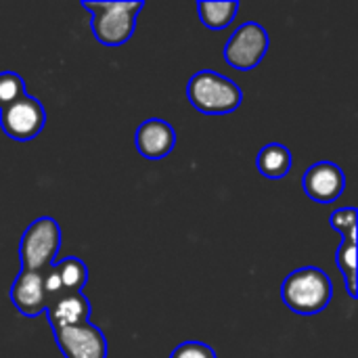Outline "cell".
<instances>
[{
  "label": "cell",
  "mask_w": 358,
  "mask_h": 358,
  "mask_svg": "<svg viewBox=\"0 0 358 358\" xmlns=\"http://www.w3.org/2000/svg\"><path fill=\"white\" fill-rule=\"evenodd\" d=\"M90 313H92L90 302L86 300V296L82 292L80 294H61V296L52 298L46 306V315H48L52 331L82 325L90 319Z\"/></svg>",
  "instance_id": "cell-11"
},
{
  "label": "cell",
  "mask_w": 358,
  "mask_h": 358,
  "mask_svg": "<svg viewBox=\"0 0 358 358\" xmlns=\"http://www.w3.org/2000/svg\"><path fill=\"white\" fill-rule=\"evenodd\" d=\"M55 266V273L61 281V287L65 294H80L88 281V271H86V264L78 258H65Z\"/></svg>",
  "instance_id": "cell-14"
},
{
  "label": "cell",
  "mask_w": 358,
  "mask_h": 358,
  "mask_svg": "<svg viewBox=\"0 0 358 358\" xmlns=\"http://www.w3.org/2000/svg\"><path fill=\"white\" fill-rule=\"evenodd\" d=\"M61 248V229L57 220L44 216L34 220L19 243V260L25 271H46Z\"/></svg>",
  "instance_id": "cell-4"
},
{
  "label": "cell",
  "mask_w": 358,
  "mask_h": 358,
  "mask_svg": "<svg viewBox=\"0 0 358 358\" xmlns=\"http://www.w3.org/2000/svg\"><path fill=\"white\" fill-rule=\"evenodd\" d=\"M268 50V34L260 23H243L239 25L227 46H224V61L239 71H250L258 67V63L264 59Z\"/></svg>",
  "instance_id": "cell-5"
},
{
  "label": "cell",
  "mask_w": 358,
  "mask_h": 358,
  "mask_svg": "<svg viewBox=\"0 0 358 358\" xmlns=\"http://www.w3.org/2000/svg\"><path fill=\"white\" fill-rule=\"evenodd\" d=\"M10 300L15 308L25 317H38L40 313H46L48 296L44 289V271L21 268L10 287Z\"/></svg>",
  "instance_id": "cell-9"
},
{
  "label": "cell",
  "mask_w": 358,
  "mask_h": 358,
  "mask_svg": "<svg viewBox=\"0 0 358 358\" xmlns=\"http://www.w3.org/2000/svg\"><path fill=\"white\" fill-rule=\"evenodd\" d=\"M92 13L94 38L105 46H120L128 42L136 27V13L143 2H82Z\"/></svg>",
  "instance_id": "cell-3"
},
{
  "label": "cell",
  "mask_w": 358,
  "mask_h": 358,
  "mask_svg": "<svg viewBox=\"0 0 358 358\" xmlns=\"http://www.w3.org/2000/svg\"><path fill=\"white\" fill-rule=\"evenodd\" d=\"M25 94V82L21 76L13 71H2L0 73V109L15 103Z\"/></svg>",
  "instance_id": "cell-16"
},
{
  "label": "cell",
  "mask_w": 358,
  "mask_h": 358,
  "mask_svg": "<svg viewBox=\"0 0 358 358\" xmlns=\"http://www.w3.org/2000/svg\"><path fill=\"white\" fill-rule=\"evenodd\" d=\"M292 164H294L292 151L279 143H271V145L262 147V151L256 157L258 172L266 178H273V180L287 176V172L292 170Z\"/></svg>",
  "instance_id": "cell-12"
},
{
  "label": "cell",
  "mask_w": 358,
  "mask_h": 358,
  "mask_svg": "<svg viewBox=\"0 0 358 358\" xmlns=\"http://www.w3.org/2000/svg\"><path fill=\"white\" fill-rule=\"evenodd\" d=\"M170 358H216L214 350L208 344L201 342H185L178 348H174Z\"/></svg>",
  "instance_id": "cell-18"
},
{
  "label": "cell",
  "mask_w": 358,
  "mask_h": 358,
  "mask_svg": "<svg viewBox=\"0 0 358 358\" xmlns=\"http://www.w3.org/2000/svg\"><path fill=\"white\" fill-rule=\"evenodd\" d=\"M44 124H46L44 107L27 92L15 103L0 109V126L4 134L13 141L25 143L36 138L44 130Z\"/></svg>",
  "instance_id": "cell-6"
},
{
  "label": "cell",
  "mask_w": 358,
  "mask_h": 358,
  "mask_svg": "<svg viewBox=\"0 0 358 358\" xmlns=\"http://www.w3.org/2000/svg\"><path fill=\"white\" fill-rule=\"evenodd\" d=\"M197 10H199V19L206 27L210 29H224L229 27L235 17H237V10H239V2H233V0H227V2H199L197 4Z\"/></svg>",
  "instance_id": "cell-13"
},
{
  "label": "cell",
  "mask_w": 358,
  "mask_h": 358,
  "mask_svg": "<svg viewBox=\"0 0 358 358\" xmlns=\"http://www.w3.org/2000/svg\"><path fill=\"white\" fill-rule=\"evenodd\" d=\"M302 187L313 201L334 203L346 189V176L340 166L331 162H319L304 172Z\"/></svg>",
  "instance_id": "cell-8"
},
{
  "label": "cell",
  "mask_w": 358,
  "mask_h": 358,
  "mask_svg": "<svg viewBox=\"0 0 358 358\" xmlns=\"http://www.w3.org/2000/svg\"><path fill=\"white\" fill-rule=\"evenodd\" d=\"M338 266L346 279V289L352 300H357V241L342 239L338 248Z\"/></svg>",
  "instance_id": "cell-15"
},
{
  "label": "cell",
  "mask_w": 358,
  "mask_h": 358,
  "mask_svg": "<svg viewBox=\"0 0 358 358\" xmlns=\"http://www.w3.org/2000/svg\"><path fill=\"white\" fill-rule=\"evenodd\" d=\"M189 103L208 115H224L233 113L241 101V88L227 76L216 71H197L187 84Z\"/></svg>",
  "instance_id": "cell-2"
},
{
  "label": "cell",
  "mask_w": 358,
  "mask_h": 358,
  "mask_svg": "<svg viewBox=\"0 0 358 358\" xmlns=\"http://www.w3.org/2000/svg\"><path fill=\"white\" fill-rule=\"evenodd\" d=\"M55 342L65 358H107V340L90 321L55 331Z\"/></svg>",
  "instance_id": "cell-7"
},
{
  "label": "cell",
  "mask_w": 358,
  "mask_h": 358,
  "mask_svg": "<svg viewBox=\"0 0 358 358\" xmlns=\"http://www.w3.org/2000/svg\"><path fill=\"white\" fill-rule=\"evenodd\" d=\"M357 210L355 208H342V210H336L331 216H329V222H331V229L342 233V237L346 241H357Z\"/></svg>",
  "instance_id": "cell-17"
},
{
  "label": "cell",
  "mask_w": 358,
  "mask_h": 358,
  "mask_svg": "<svg viewBox=\"0 0 358 358\" xmlns=\"http://www.w3.org/2000/svg\"><path fill=\"white\" fill-rule=\"evenodd\" d=\"M136 151L147 159H164L176 145L174 128L164 120H147L136 128L134 134Z\"/></svg>",
  "instance_id": "cell-10"
},
{
  "label": "cell",
  "mask_w": 358,
  "mask_h": 358,
  "mask_svg": "<svg viewBox=\"0 0 358 358\" xmlns=\"http://www.w3.org/2000/svg\"><path fill=\"white\" fill-rule=\"evenodd\" d=\"M285 306L298 315H317L325 310L334 298V285L325 271L304 266L285 277L281 285Z\"/></svg>",
  "instance_id": "cell-1"
}]
</instances>
